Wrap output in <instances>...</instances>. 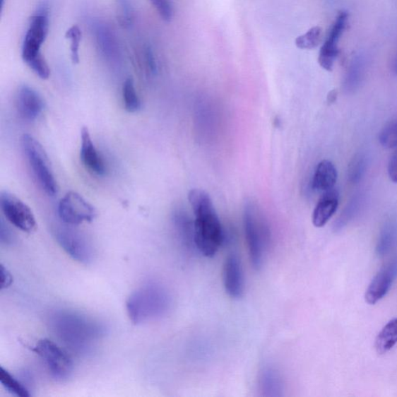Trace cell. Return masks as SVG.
Wrapping results in <instances>:
<instances>
[{
    "label": "cell",
    "instance_id": "38",
    "mask_svg": "<svg viewBox=\"0 0 397 397\" xmlns=\"http://www.w3.org/2000/svg\"><path fill=\"white\" fill-rule=\"evenodd\" d=\"M5 4V0H0V6H1V10H3Z\"/></svg>",
    "mask_w": 397,
    "mask_h": 397
},
{
    "label": "cell",
    "instance_id": "20",
    "mask_svg": "<svg viewBox=\"0 0 397 397\" xmlns=\"http://www.w3.org/2000/svg\"><path fill=\"white\" fill-rule=\"evenodd\" d=\"M397 343V317L389 321L381 330L375 341L376 351L379 355H384Z\"/></svg>",
    "mask_w": 397,
    "mask_h": 397
},
{
    "label": "cell",
    "instance_id": "36",
    "mask_svg": "<svg viewBox=\"0 0 397 397\" xmlns=\"http://www.w3.org/2000/svg\"><path fill=\"white\" fill-rule=\"evenodd\" d=\"M338 99V91L336 90H331L328 95V102L329 105L336 102Z\"/></svg>",
    "mask_w": 397,
    "mask_h": 397
},
{
    "label": "cell",
    "instance_id": "5",
    "mask_svg": "<svg viewBox=\"0 0 397 397\" xmlns=\"http://www.w3.org/2000/svg\"><path fill=\"white\" fill-rule=\"evenodd\" d=\"M22 146L40 186L47 195L57 194L58 184L55 180L49 158L42 146L30 134H25L22 138Z\"/></svg>",
    "mask_w": 397,
    "mask_h": 397
},
{
    "label": "cell",
    "instance_id": "18",
    "mask_svg": "<svg viewBox=\"0 0 397 397\" xmlns=\"http://www.w3.org/2000/svg\"><path fill=\"white\" fill-rule=\"evenodd\" d=\"M338 179L336 167L328 160L317 165L312 181L313 188L317 191L327 192L333 189Z\"/></svg>",
    "mask_w": 397,
    "mask_h": 397
},
{
    "label": "cell",
    "instance_id": "14",
    "mask_svg": "<svg viewBox=\"0 0 397 397\" xmlns=\"http://www.w3.org/2000/svg\"><path fill=\"white\" fill-rule=\"evenodd\" d=\"M397 273V265H392L377 273L373 278L367 292L365 300L369 305H375L382 300L390 291L395 275Z\"/></svg>",
    "mask_w": 397,
    "mask_h": 397
},
{
    "label": "cell",
    "instance_id": "17",
    "mask_svg": "<svg viewBox=\"0 0 397 397\" xmlns=\"http://www.w3.org/2000/svg\"><path fill=\"white\" fill-rule=\"evenodd\" d=\"M259 389L261 395L264 396H283L284 386L280 373L270 365L265 367L260 373Z\"/></svg>",
    "mask_w": 397,
    "mask_h": 397
},
{
    "label": "cell",
    "instance_id": "22",
    "mask_svg": "<svg viewBox=\"0 0 397 397\" xmlns=\"http://www.w3.org/2000/svg\"><path fill=\"white\" fill-rule=\"evenodd\" d=\"M0 382L8 392L15 396L20 397L30 396L28 389L3 367L0 368Z\"/></svg>",
    "mask_w": 397,
    "mask_h": 397
},
{
    "label": "cell",
    "instance_id": "8",
    "mask_svg": "<svg viewBox=\"0 0 397 397\" xmlns=\"http://www.w3.org/2000/svg\"><path fill=\"white\" fill-rule=\"evenodd\" d=\"M59 215L65 224L76 226L91 222L97 216L94 206L76 192H69L61 198L59 204Z\"/></svg>",
    "mask_w": 397,
    "mask_h": 397
},
{
    "label": "cell",
    "instance_id": "25",
    "mask_svg": "<svg viewBox=\"0 0 397 397\" xmlns=\"http://www.w3.org/2000/svg\"><path fill=\"white\" fill-rule=\"evenodd\" d=\"M321 38V28L314 27L309 29L306 34L299 36L296 39L295 43L300 49L312 50L319 45Z\"/></svg>",
    "mask_w": 397,
    "mask_h": 397
},
{
    "label": "cell",
    "instance_id": "24",
    "mask_svg": "<svg viewBox=\"0 0 397 397\" xmlns=\"http://www.w3.org/2000/svg\"><path fill=\"white\" fill-rule=\"evenodd\" d=\"M396 230L393 225H387L381 232L377 245L379 256H384L391 251L396 240Z\"/></svg>",
    "mask_w": 397,
    "mask_h": 397
},
{
    "label": "cell",
    "instance_id": "33",
    "mask_svg": "<svg viewBox=\"0 0 397 397\" xmlns=\"http://www.w3.org/2000/svg\"><path fill=\"white\" fill-rule=\"evenodd\" d=\"M1 287L2 289L10 288L13 282V277L9 270L1 266Z\"/></svg>",
    "mask_w": 397,
    "mask_h": 397
},
{
    "label": "cell",
    "instance_id": "3",
    "mask_svg": "<svg viewBox=\"0 0 397 397\" xmlns=\"http://www.w3.org/2000/svg\"><path fill=\"white\" fill-rule=\"evenodd\" d=\"M53 328L57 336L73 350H88L102 335L97 322L76 313L61 312L54 316Z\"/></svg>",
    "mask_w": 397,
    "mask_h": 397
},
{
    "label": "cell",
    "instance_id": "16",
    "mask_svg": "<svg viewBox=\"0 0 397 397\" xmlns=\"http://www.w3.org/2000/svg\"><path fill=\"white\" fill-rule=\"evenodd\" d=\"M339 194L336 189L324 192L313 213L312 221L316 227H322L328 223L338 208Z\"/></svg>",
    "mask_w": 397,
    "mask_h": 397
},
{
    "label": "cell",
    "instance_id": "21",
    "mask_svg": "<svg viewBox=\"0 0 397 397\" xmlns=\"http://www.w3.org/2000/svg\"><path fill=\"white\" fill-rule=\"evenodd\" d=\"M95 27V35L102 53L107 57H115L117 52L113 35L105 25H97Z\"/></svg>",
    "mask_w": 397,
    "mask_h": 397
},
{
    "label": "cell",
    "instance_id": "4",
    "mask_svg": "<svg viewBox=\"0 0 397 397\" xmlns=\"http://www.w3.org/2000/svg\"><path fill=\"white\" fill-rule=\"evenodd\" d=\"M243 221L251 263L253 268L259 271L263 266L270 232L266 220L257 203L252 200L244 202Z\"/></svg>",
    "mask_w": 397,
    "mask_h": 397
},
{
    "label": "cell",
    "instance_id": "35",
    "mask_svg": "<svg viewBox=\"0 0 397 397\" xmlns=\"http://www.w3.org/2000/svg\"><path fill=\"white\" fill-rule=\"evenodd\" d=\"M0 237H1L2 242L8 243L11 242V236L9 230L4 226V222L1 223V232H0Z\"/></svg>",
    "mask_w": 397,
    "mask_h": 397
},
{
    "label": "cell",
    "instance_id": "31",
    "mask_svg": "<svg viewBox=\"0 0 397 397\" xmlns=\"http://www.w3.org/2000/svg\"><path fill=\"white\" fill-rule=\"evenodd\" d=\"M356 203L352 201L350 204H349L345 210L343 211V213L340 214V216L337 220L336 223L335 224V231H340L341 229L345 227L346 225L348 223L349 220H350L355 213L356 210Z\"/></svg>",
    "mask_w": 397,
    "mask_h": 397
},
{
    "label": "cell",
    "instance_id": "10",
    "mask_svg": "<svg viewBox=\"0 0 397 397\" xmlns=\"http://www.w3.org/2000/svg\"><path fill=\"white\" fill-rule=\"evenodd\" d=\"M0 204L4 216L13 225L27 233L35 231L37 222L32 211L20 198L10 193H2Z\"/></svg>",
    "mask_w": 397,
    "mask_h": 397
},
{
    "label": "cell",
    "instance_id": "26",
    "mask_svg": "<svg viewBox=\"0 0 397 397\" xmlns=\"http://www.w3.org/2000/svg\"><path fill=\"white\" fill-rule=\"evenodd\" d=\"M379 141L385 148H397V119L387 123L379 133Z\"/></svg>",
    "mask_w": 397,
    "mask_h": 397
},
{
    "label": "cell",
    "instance_id": "7",
    "mask_svg": "<svg viewBox=\"0 0 397 397\" xmlns=\"http://www.w3.org/2000/svg\"><path fill=\"white\" fill-rule=\"evenodd\" d=\"M49 17L47 8L42 7L31 18L22 45V59L27 65L42 57V47L49 35Z\"/></svg>",
    "mask_w": 397,
    "mask_h": 397
},
{
    "label": "cell",
    "instance_id": "34",
    "mask_svg": "<svg viewBox=\"0 0 397 397\" xmlns=\"http://www.w3.org/2000/svg\"><path fill=\"white\" fill-rule=\"evenodd\" d=\"M146 64L150 73L155 74L156 73V63L154 55L150 49H147L146 52Z\"/></svg>",
    "mask_w": 397,
    "mask_h": 397
},
{
    "label": "cell",
    "instance_id": "30",
    "mask_svg": "<svg viewBox=\"0 0 397 397\" xmlns=\"http://www.w3.org/2000/svg\"><path fill=\"white\" fill-rule=\"evenodd\" d=\"M150 2L155 8L163 20L166 22L172 21L174 16L172 0H150Z\"/></svg>",
    "mask_w": 397,
    "mask_h": 397
},
{
    "label": "cell",
    "instance_id": "29",
    "mask_svg": "<svg viewBox=\"0 0 397 397\" xmlns=\"http://www.w3.org/2000/svg\"><path fill=\"white\" fill-rule=\"evenodd\" d=\"M367 168V162L362 155H357L348 166V178L352 184H355L359 182L363 177Z\"/></svg>",
    "mask_w": 397,
    "mask_h": 397
},
{
    "label": "cell",
    "instance_id": "27",
    "mask_svg": "<svg viewBox=\"0 0 397 397\" xmlns=\"http://www.w3.org/2000/svg\"><path fill=\"white\" fill-rule=\"evenodd\" d=\"M117 6V20L124 28L132 25L134 10L131 0H116Z\"/></svg>",
    "mask_w": 397,
    "mask_h": 397
},
{
    "label": "cell",
    "instance_id": "1",
    "mask_svg": "<svg viewBox=\"0 0 397 397\" xmlns=\"http://www.w3.org/2000/svg\"><path fill=\"white\" fill-rule=\"evenodd\" d=\"M189 201L195 215L194 244L203 256H215L224 240L223 230L215 208L208 194L201 189H193Z\"/></svg>",
    "mask_w": 397,
    "mask_h": 397
},
{
    "label": "cell",
    "instance_id": "28",
    "mask_svg": "<svg viewBox=\"0 0 397 397\" xmlns=\"http://www.w3.org/2000/svg\"><path fill=\"white\" fill-rule=\"evenodd\" d=\"M66 37L70 40L71 59L74 64L79 62V47L82 41V31L77 25L71 27L66 34Z\"/></svg>",
    "mask_w": 397,
    "mask_h": 397
},
{
    "label": "cell",
    "instance_id": "2",
    "mask_svg": "<svg viewBox=\"0 0 397 397\" xmlns=\"http://www.w3.org/2000/svg\"><path fill=\"white\" fill-rule=\"evenodd\" d=\"M170 293L161 284L148 283L134 291L126 301V312L134 324L153 321L169 312Z\"/></svg>",
    "mask_w": 397,
    "mask_h": 397
},
{
    "label": "cell",
    "instance_id": "11",
    "mask_svg": "<svg viewBox=\"0 0 397 397\" xmlns=\"http://www.w3.org/2000/svg\"><path fill=\"white\" fill-rule=\"evenodd\" d=\"M348 18L347 12L341 11L329 31L326 41L321 47L319 61L320 66L325 70L331 71L338 57V42L344 33Z\"/></svg>",
    "mask_w": 397,
    "mask_h": 397
},
{
    "label": "cell",
    "instance_id": "15",
    "mask_svg": "<svg viewBox=\"0 0 397 397\" xmlns=\"http://www.w3.org/2000/svg\"><path fill=\"white\" fill-rule=\"evenodd\" d=\"M81 138V158L82 162L86 169L98 176H103L106 173V165L93 144L88 129H83Z\"/></svg>",
    "mask_w": 397,
    "mask_h": 397
},
{
    "label": "cell",
    "instance_id": "13",
    "mask_svg": "<svg viewBox=\"0 0 397 397\" xmlns=\"http://www.w3.org/2000/svg\"><path fill=\"white\" fill-rule=\"evenodd\" d=\"M20 115L27 121H35L42 113L45 102L41 95L29 85L20 87L17 100Z\"/></svg>",
    "mask_w": 397,
    "mask_h": 397
},
{
    "label": "cell",
    "instance_id": "6",
    "mask_svg": "<svg viewBox=\"0 0 397 397\" xmlns=\"http://www.w3.org/2000/svg\"><path fill=\"white\" fill-rule=\"evenodd\" d=\"M34 351L44 361L54 379L65 381L71 377L74 368L73 360L54 341L47 338L40 340Z\"/></svg>",
    "mask_w": 397,
    "mask_h": 397
},
{
    "label": "cell",
    "instance_id": "12",
    "mask_svg": "<svg viewBox=\"0 0 397 397\" xmlns=\"http://www.w3.org/2000/svg\"><path fill=\"white\" fill-rule=\"evenodd\" d=\"M223 282L230 297L239 299L243 296L244 281L240 259L235 254L229 255L224 264Z\"/></svg>",
    "mask_w": 397,
    "mask_h": 397
},
{
    "label": "cell",
    "instance_id": "37",
    "mask_svg": "<svg viewBox=\"0 0 397 397\" xmlns=\"http://www.w3.org/2000/svg\"><path fill=\"white\" fill-rule=\"evenodd\" d=\"M392 68H393V73L397 76V52L395 54V57H394V59H393V61Z\"/></svg>",
    "mask_w": 397,
    "mask_h": 397
},
{
    "label": "cell",
    "instance_id": "19",
    "mask_svg": "<svg viewBox=\"0 0 397 397\" xmlns=\"http://www.w3.org/2000/svg\"><path fill=\"white\" fill-rule=\"evenodd\" d=\"M367 59L362 54L355 55L347 70L345 78V89L353 92L360 86L367 70Z\"/></svg>",
    "mask_w": 397,
    "mask_h": 397
},
{
    "label": "cell",
    "instance_id": "9",
    "mask_svg": "<svg viewBox=\"0 0 397 397\" xmlns=\"http://www.w3.org/2000/svg\"><path fill=\"white\" fill-rule=\"evenodd\" d=\"M58 243L68 255L82 264L88 265L94 259L91 243L81 233L68 227H59L54 231Z\"/></svg>",
    "mask_w": 397,
    "mask_h": 397
},
{
    "label": "cell",
    "instance_id": "23",
    "mask_svg": "<svg viewBox=\"0 0 397 397\" xmlns=\"http://www.w3.org/2000/svg\"><path fill=\"white\" fill-rule=\"evenodd\" d=\"M123 97L124 107L129 113H135L141 108V101L136 89H135L133 79H126L123 86Z\"/></svg>",
    "mask_w": 397,
    "mask_h": 397
},
{
    "label": "cell",
    "instance_id": "32",
    "mask_svg": "<svg viewBox=\"0 0 397 397\" xmlns=\"http://www.w3.org/2000/svg\"><path fill=\"white\" fill-rule=\"evenodd\" d=\"M388 174L389 177L395 184H397V150L391 156L390 161H389Z\"/></svg>",
    "mask_w": 397,
    "mask_h": 397
}]
</instances>
